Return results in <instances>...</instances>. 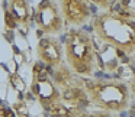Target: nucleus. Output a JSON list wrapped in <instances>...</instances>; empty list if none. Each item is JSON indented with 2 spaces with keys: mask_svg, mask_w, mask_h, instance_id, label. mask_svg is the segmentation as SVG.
<instances>
[{
  "mask_svg": "<svg viewBox=\"0 0 135 117\" xmlns=\"http://www.w3.org/2000/svg\"><path fill=\"white\" fill-rule=\"evenodd\" d=\"M91 29L105 45L131 56L135 54V20L120 10H105L91 18Z\"/></svg>",
  "mask_w": 135,
  "mask_h": 117,
  "instance_id": "f257e3e1",
  "label": "nucleus"
},
{
  "mask_svg": "<svg viewBox=\"0 0 135 117\" xmlns=\"http://www.w3.org/2000/svg\"><path fill=\"white\" fill-rule=\"evenodd\" d=\"M64 62L81 78H91L102 68L94 38L81 28H71L64 41Z\"/></svg>",
  "mask_w": 135,
  "mask_h": 117,
  "instance_id": "f03ea898",
  "label": "nucleus"
},
{
  "mask_svg": "<svg viewBox=\"0 0 135 117\" xmlns=\"http://www.w3.org/2000/svg\"><path fill=\"white\" fill-rule=\"evenodd\" d=\"M84 90L90 104L108 113H122L132 100L128 84L120 79H86Z\"/></svg>",
  "mask_w": 135,
  "mask_h": 117,
  "instance_id": "7ed1b4c3",
  "label": "nucleus"
},
{
  "mask_svg": "<svg viewBox=\"0 0 135 117\" xmlns=\"http://www.w3.org/2000/svg\"><path fill=\"white\" fill-rule=\"evenodd\" d=\"M48 67L41 61L33 65V77L31 81L29 90L35 100L41 104L45 111L51 113L61 104V91L54 84V81L47 75Z\"/></svg>",
  "mask_w": 135,
  "mask_h": 117,
  "instance_id": "20e7f679",
  "label": "nucleus"
},
{
  "mask_svg": "<svg viewBox=\"0 0 135 117\" xmlns=\"http://www.w3.org/2000/svg\"><path fill=\"white\" fill-rule=\"evenodd\" d=\"M35 25L39 33L44 35H58L64 30L65 25L55 0H41L33 12Z\"/></svg>",
  "mask_w": 135,
  "mask_h": 117,
  "instance_id": "39448f33",
  "label": "nucleus"
},
{
  "mask_svg": "<svg viewBox=\"0 0 135 117\" xmlns=\"http://www.w3.org/2000/svg\"><path fill=\"white\" fill-rule=\"evenodd\" d=\"M64 25L81 28L91 20L93 13L89 0H57Z\"/></svg>",
  "mask_w": 135,
  "mask_h": 117,
  "instance_id": "423d86ee",
  "label": "nucleus"
},
{
  "mask_svg": "<svg viewBox=\"0 0 135 117\" xmlns=\"http://www.w3.org/2000/svg\"><path fill=\"white\" fill-rule=\"evenodd\" d=\"M36 55L38 59L48 68H55L64 62V51L58 38L52 35L41 36L36 44Z\"/></svg>",
  "mask_w": 135,
  "mask_h": 117,
  "instance_id": "0eeeda50",
  "label": "nucleus"
},
{
  "mask_svg": "<svg viewBox=\"0 0 135 117\" xmlns=\"http://www.w3.org/2000/svg\"><path fill=\"white\" fill-rule=\"evenodd\" d=\"M52 81L57 87L61 90H65L68 87H73V85H79V84H83L84 82V78L79 77L77 74H74L73 71L68 68V65L65 62H61L58 67L52 68Z\"/></svg>",
  "mask_w": 135,
  "mask_h": 117,
  "instance_id": "6e6552de",
  "label": "nucleus"
},
{
  "mask_svg": "<svg viewBox=\"0 0 135 117\" xmlns=\"http://www.w3.org/2000/svg\"><path fill=\"white\" fill-rule=\"evenodd\" d=\"M9 13L13 16L15 22L18 26H22L23 29L28 30L32 19V9L28 0H9V6H7Z\"/></svg>",
  "mask_w": 135,
  "mask_h": 117,
  "instance_id": "1a4fd4ad",
  "label": "nucleus"
},
{
  "mask_svg": "<svg viewBox=\"0 0 135 117\" xmlns=\"http://www.w3.org/2000/svg\"><path fill=\"white\" fill-rule=\"evenodd\" d=\"M122 13L135 20V0H119V9Z\"/></svg>",
  "mask_w": 135,
  "mask_h": 117,
  "instance_id": "9d476101",
  "label": "nucleus"
},
{
  "mask_svg": "<svg viewBox=\"0 0 135 117\" xmlns=\"http://www.w3.org/2000/svg\"><path fill=\"white\" fill-rule=\"evenodd\" d=\"M9 81H10V85H12L18 93H23V91L26 90V84H25V81L18 75V74H10Z\"/></svg>",
  "mask_w": 135,
  "mask_h": 117,
  "instance_id": "9b49d317",
  "label": "nucleus"
},
{
  "mask_svg": "<svg viewBox=\"0 0 135 117\" xmlns=\"http://www.w3.org/2000/svg\"><path fill=\"white\" fill-rule=\"evenodd\" d=\"M89 2H91L94 6L102 9L103 12L105 10H112L118 3V0H89Z\"/></svg>",
  "mask_w": 135,
  "mask_h": 117,
  "instance_id": "f8f14e48",
  "label": "nucleus"
},
{
  "mask_svg": "<svg viewBox=\"0 0 135 117\" xmlns=\"http://www.w3.org/2000/svg\"><path fill=\"white\" fill-rule=\"evenodd\" d=\"M13 111H15V114L18 117H28V114H29L26 104H25V103H22V101L15 103V105H13Z\"/></svg>",
  "mask_w": 135,
  "mask_h": 117,
  "instance_id": "ddd939ff",
  "label": "nucleus"
},
{
  "mask_svg": "<svg viewBox=\"0 0 135 117\" xmlns=\"http://www.w3.org/2000/svg\"><path fill=\"white\" fill-rule=\"evenodd\" d=\"M48 117H70V114H68L67 108H65L64 105H62V103H61V104H60L55 110L51 111Z\"/></svg>",
  "mask_w": 135,
  "mask_h": 117,
  "instance_id": "4468645a",
  "label": "nucleus"
},
{
  "mask_svg": "<svg viewBox=\"0 0 135 117\" xmlns=\"http://www.w3.org/2000/svg\"><path fill=\"white\" fill-rule=\"evenodd\" d=\"M4 25H6V29H9V30L16 29V28H18V23L15 22L13 16L9 13V10H6V12H4Z\"/></svg>",
  "mask_w": 135,
  "mask_h": 117,
  "instance_id": "2eb2a0df",
  "label": "nucleus"
},
{
  "mask_svg": "<svg viewBox=\"0 0 135 117\" xmlns=\"http://www.w3.org/2000/svg\"><path fill=\"white\" fill-rule=\"evenodd\" d=\"M81 117H119V116H115V113H108V111H103V110H96L93 113H84Z\"/></svg>",
  "mask_w": 135,
  "mask_h": 117,
  "instance_id": "dca6fc26",
  "label": "nucleus"
},
{
  "mask_svg": "<svg viewBox=\"0 0 135 117\" xmlns=\"http://www.w3.org/2000/svg\"><path fill=\"white\" fill-rule=\"evenodd\" d=\"M128 87H129V93H131V97H132V100H135V75L132 77L131 79H129V84H128Z\"/></svg>",
  "mask_w": 135,
  "mask_h": 117,
  "instance_id": "f3484780",
  "label": "nucleus"
},
{
  "mask_svg": "<svg viewBox=\"0 0 135 117\" xmlns=\"http://www.w3.org/2000/svg\"><path fill=\"white\" fill-rule=\"evenodd\" d=\"M0 117H6V107L0 105Z\"/></svg>",
  "mask_w": 135,
  "mask_h": 117,
  "instance_id": "a211bd4d",
  "label": "nucleus"
},
{
  "mask_svg": "<svg viewBox=\"0 0 135 117\" xmlns=\"http://www.w3.org/2000/svg\"><path fill=\"white\" fill-rule=\"evenodd\" d=\"M131 58H132V62L135 64V54H132V55H131Z\"/></svg>",
  "mask_w": 135,
  "mask_h": 117,
  "instance_id": "6ab92c4d",
  "label": "nucleus"
}]
</instances>
